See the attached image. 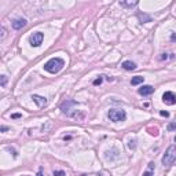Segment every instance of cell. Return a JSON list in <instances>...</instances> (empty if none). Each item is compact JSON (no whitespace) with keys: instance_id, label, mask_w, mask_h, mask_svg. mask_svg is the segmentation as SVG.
<instances>
[{"instance_id":"ffe728a7","label":"cell","mask_w":176,"mask_h":176,"mask_svg":"<svg viewBox=\"0 0 176 176\" xmlns=\"http://www.w3.org/2000/svg\"><path fill=\"white\" fill-rule=\"evenodd\" d=\"M4 36H6V29L4 26H1V39H4Z\"/></svg>"},{"instance_id":"3957f363","label":"cell","mask_w":176,"mask_h":176,"mask_svg":"<svg viewBox=\"0 0 176 176\" xmlns=\"http://www.w3.org/2000/svg\"><path fill=\"white\" fill-rule=\"evenodd\" d=\"M107 116L113 123H120V121H124L127 118V113L123 109H112V110H109Z\"/></svg>"},{"instance_id":"4316f807","label":"cell","mask_w":176,"mask_h":176,"mask_svg":"<svg viewBox=\"0 0 176 176\" xmlns=\"http://www.w3.org/2000/svg\"><path fill=\"white\" fill-rule=\"evenodd\" d=\"M83 176H87V175H83Z\"/></svg>"},{"instance_id":"2e32d148","label":"cell","mask_w":176,"mask_h":176,"mask_svg":"<svg viewBox=\"0 0 176 176\" xmlns=\"http://www.w3.org/2000/svg\"><path fill=\"white\" fill-rule=\"evenodd\" d=\"M128 146H129V149H135V147H136V140H135V139H133V140H131V142H129V144H128Z\"/></svg>"},{"instance_id":"9c48e42d","label":"cell","mask_w":176,"mask_h":176,"mask_svg":"<svg viewBox=\"0 0 176 176\" xmlns=\"http://www.w3.org/2000/svg\"><path fill=\"white\" fill-rule=\"evenodd\" d=\"M123 68H124L125 70H135L136 65L133 63L132 61H125V62H123Z\"/></svg>"},{"instance_id":"d4e9b609","label":"cell","mask_w":176,"mask_h":176,"mask_svg":"<svg viewBox=\"0 0 176 176\" xmlns=\"http://www.w3.org/2000/svg\"><path fill=\"white\" fill-rule=\"evenodd\" d=\"M37 176H43V173H41V171H40V172H39V173H37Z\"/></svg>"},{"instance_id":"44dd1931","label":"cell","mask_w":176,"mask_h":176,"mask_svg":"<svg viewBox=\"0 0 176 176\" xmlns=\"http://www.w3.org/2000/svg\"><path fill=\"white\" fill-rule=\"evenodd\" d=\"M160 114H161V116H164V117H168L169 116L168 112H160Z\"/></svg>"},{"instance_id":"8992f818","label":"cell","mask_w":176,"mask_h":176,"mask_svg":"<svg viewBox=\"0 0 176 176\" xmlns=\"http://www.w3.org/2000/svg\"><path fill=\"white\" fill-rule=\"evenodd\" d=\"M153 92H154V88L151 87V85H142V87L139 88V94L140 95H151Z\"/></svg>"},{"instance_id":"30bf717a","label":"cell","mask_w":176,"mask_h":176,"mask_svg":"<svg viewBox=\"0 0 176 176\" xmlns=\"http://www.w3.org/2000/svg\"><path fill=\"white\" fill-rule=\"evenodd\" d=\"M143 80H144V77L136 76V77H133V79L131 80V84L132 85H138V84H140V83H143Z\"/></svg>"},{"instance_id":"277c9868","label":"cell","mask_w":176,"mask_h":176,"mask_svg":"<svg viewBox=\"0 0 176 176\" xmlns=\"http://www.w3.org/2000/svg\"><path fill=\"white\" fill-rule=\"evenodd\" d=\"M43 39H44V35L41 32L32 33V35H30V37H29L30 45H32V47H40L41 43H43Z\"/></svg>"},{"instance_id":"52a82bcc","label":"cell","mask_w":176,"mask_h":176,"mask_svg":"<svg viewBox=\"0 0 176 176\" xmlns=\"http://www.w3.org/2000/svg\"><path fill=\"white\" fill-rule=\"evenodd\" d=\"M26 26V19H24V18H19V19H15L14 22H12V28L14 29H22Z\"/></svg>"},{"instance_id":"5b68a950","label":"cell","mask_w":176,"mask_h":176,"mask_svg":"<svg viewBox=\"0 0 176 176\" xmlns=\"http://www.w3.org/2000/svg\"><path fill=\"white\" fill-rule=\"evenodd\" d=\"M162 100H164V103H167V105H175L176 103V94H173V92H171V91L164 92Z\"/></svg>"},{"instance_id":"5bb4252c","label":"cell","mask_w":176,"mask_h":176,"mask_svg":"<svg viewBox=\"0 0 176 176\" xmlns=\"http://www.w3.org/2000/svg\"><path fill=\"white\" fill-rule=\"evenodd\" d=\"M120 6H123V7H135V6H138V1H132V3H125V1H120Z\"/></svg>"},{"instance_id":"7c38bea8","label":"cell","mask_w":176,"mask_h":176,"mask_svg":"<svg viewBox=\"0 0 176 176\" xmlns=\"http://www.w3.org/2000/svg\"><path fill=\"white\" fill-rule=\"evenodd\" d=\"M138 18L140 19V22L143 24V22H150L151 21V18L149 15H146V14H138Z\"/></svg>"},{"instance_id":"ac0fdd59","label":"cell","mask_w":176,"mask_h":176,"mask_svg":"<svg viewBox=\"0 0 176 176\" xmlns=\"http://www.w3.org/2000/svg\"><path fill=\"white\" fill-rule=\"evenodd\" d=\"M100 84H102V77H99V79H96L94 81V85H100Z\"/></svg>"},{"instance_id":"cb8c5ba5","label":"cell","mask_w":176,"mask_h":176,"mask_svg":"<svg viewBox=\"0 0 176 176\" xmlns=\"http://www.w3.org/2000/svg\"><path fill=\"white\" fill-rule=\"evenodd\" d=\"M175 39H176V35L173 33V35H172V40H175Z\"/></svg>"},{"instance_id":"d6986e66","label":"cell","mask_w":176,"mask_h":176,"mask_svg":"<svg viewBox=\"0 0 176 176\" xmlns=\"http://www.w3.org/2000/svg\"><path fill=\"white\" fill-rule=\"evenodd\" d=\"M6 83H7V77L1 76V87H4V85H6Z\"/></svg>"},{"instance_id":"9a60e30c","label":"cell","mask_w":176,"mask_h":176,"mask_svg":"<svg viewBox=\"0 0 176 176\" xmlns=\"http://www.w3.org/2000/svg\"><path fill=\"white\" fill-rule=\"evenodd\" d=\"M54 176H65L63 171H54Z\"/></svg>"},{"instance_id":"7402d4cb","label":"cell","mask_w":176,"mask_h":176,"mask_svg":"<svg viewBox=\"0 0 176 176\" xmlns=\"http://www.w3.org/2000/svg\"><path fill=\"white\" fill-rule=\"evenodd\" d=\"M12 118H19V117H21V114H19V113H17V114H12Z\"/></svg>"},{"instance_id":"484cf974","label":"cell","mask_w":176,"mask_h":176,"mask_svg":"<svg viewBox=\"0 0 176 176\" xmlns=\"http://www.w3.org/2000/svg\"><path fill=\"white\" fill-rule=\"evenodd\" d=\"M175 142H176V136H175Z\"/></svg>"},{"instance_id":"603a6c76","label":"cell","mask_w":176,"mask_h":176,"mask_svg":"<svg viewBox=\"0 0 176 176\" xmlns=\"http://www.w3.org/2000/svg\"><path fill=\"white\" fill-rule=\"evenodd\" d=\"M0 129H1V132H4V131H7V127H4V125H3V127H1Z\"/></svg>"},{"instance_id":"ba28073f","label":"cell","mask_w":176,"mask_h":176,"mask_svg":"<svg viewBox=\"0 0 176 176\" xmlns=\"http://www.w3.org/2000/svg\"><path fill=\"white\" fill-rule=\"evenodd\" d=\"M32 99L36 102L37 105H39V107H44L45 105H47V99L45 98H43V96H39V95H33Z\"/></svg>"},{"instance_id":"7a4b0ae2","label":"cell","mask_w":176,"mask_h":176,"mask_svg":"<svg viewBox=\"0 0 176 176\" xmlns=\"http://www.w3.org/2000/svg\"><path fill=\"white\" fill-rule=\"evenodd\" d=\"M176 161V146L172 144V146H169L167 149V151H165L164 157H162V165L164 167H171Z\"/></svg>"},{"instance_id":"8fae6325","label":"cell","mask_w":176,"mask_h":176,"mask_svg":"<svg viewBox=\"0 0 176 176\" xmlns=\"http://www.w3.org/2000/svg\"><path fill=\"white\" fill-rule=\"evenodd\" d=\"M147 131L151 136H158V133H160V131H158L157 127H147Z\"/></svg>"},{"instance_id":"6da1fadb","label":"cell","mask_w":176,"mask_h":176,"mask_svg":"<svg viewBox=\"0 0 176 176\" xmlns=\"http://www.w3.org/2000/svg\"><path fill=\"white\" fill-rule=\"evenodd\" d=\"M63 65H65L63 59H61V58H52V59H50L47 63L44 65V69L47 72L55 74V73H58L61 69L63 68Z\"/></svg>"},{"instance_id":"4fadbf2b","label":"cell","mask_w":176,"mask_h":176,"mask_svg":"<svg viewBox=\"0 0 176 176\" xmlns=\"http://www.w3.org/2000/svg\"><path fill=\"white\" fill-rule=\"evenodd\" d=\"M153 169H154V162H150L149 164V171L144 172L143 176H153Z\"/></svg>"},{"instance_id":"e0dca14e","label":"cell","mask_w":176,"mask_h":176,"mask_svg":"<svg viewBox=\"0 0 176 176\" xmlns=\"http://www.w3.org/2000/svg\"><path fill=\"white\" fill-rule=\"evenodd\" d=\"M173 129H176V123H172V124L168 125V131H173Z\"/></svg>"}]
</instances>
